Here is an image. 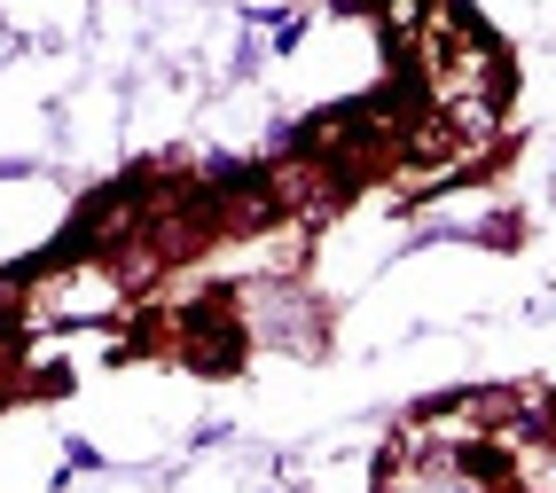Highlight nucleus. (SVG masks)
Instances as JSON below:
<instances>
[{"label": "nucleus", "instance_id": "nucleus-1", "mask_svg": "<svg viewBox=\"0 0 556 493\" xmlns=\"http://www.w3.org/2000/svg\"><path fill=\"white\" fill-rule=\"evenodd\" d=\"M243 298L236 290H212V298H197V306H180L173 314V329H180V361L189 368H236L243 361Z\"/></svg>", "mask_w": 556, "mask_h": 493}, {"label": "nucleus", "instance_id": "nucleus-2", "mask_svg": "<svg viewBox=\"0 0 556 493\" xmlns=\"http://www.w3.org/2000/svg\"><path fill=\"white\" fill-rule=\"evenodd\" d=\"M455 149H463V134H455V118H447V110H424V118L416 126H407V141H400V157L407 165H439V157H455Z\"/></svg>", "mask_w": 556, "mask_h": 493}, {"label": "nucleus", "instance_id": "nucleus-3", "mask_svg": "<svg viewBox=\"0 0 556 493\" xmlns=\"http://www.w3.org/2000/svg\"><path fill=\"white\" fill-rule=\"evenodd\" d=\"M384 24L392 31H416L424 24V0H384Z\"/></svg>", "mask_w": 556, "mask_h": 493}, {"label": "nucleus", "instance_id": "nucleus-4", "mask_svg": "<svg viewBox=\"0 0 556 493\" xmlns=\"http://www.w3.org/2000/svg\"><path fill=\"white\" fill-rule=\"evenodd\" d=\"M502 493H517V485H502Z\"/></svg>", "mask_w": 556, "mask_h": 493}]
</instances>
